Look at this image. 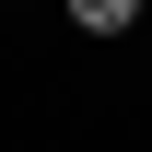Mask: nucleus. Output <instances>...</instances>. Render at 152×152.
Masks as SVG:
<instances>
[{"label":"nucleus","mask_w":152,"mask_h":152,"mask_svg":"<svg viewBox=\"0 0 152 152\" xmlns=\"http://www.w3.org/2000/svg\"><path fill=\"white\" fill-rule=\"evenodd\" d=\"M152 0H70V35H140Z\"/></svg>","instance_id":"f257e3e1"}]
</instances>
